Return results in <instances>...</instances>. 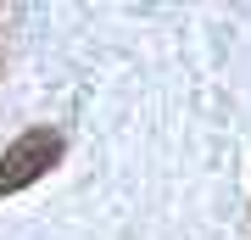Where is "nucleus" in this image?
Returning a JSON list of instances; mask_svg holds the SVG:
<instances>
[{"label":"nucleus","mask_w":251,"mask_h":240,"mask_svg":"<svg viewBox=\"0 0 251 240\" xmlns=\"http://www.w3.org/2000/svg\"><path fill=\"white\" fill-rule=\"evenodd\" d=\"M56 162H62V134H56V129H28V134H17V140L6 145V157H0V196L28 190L34 179H45Z\"/></svg>","instance_id":"nucleus-1"}]
</instances>
